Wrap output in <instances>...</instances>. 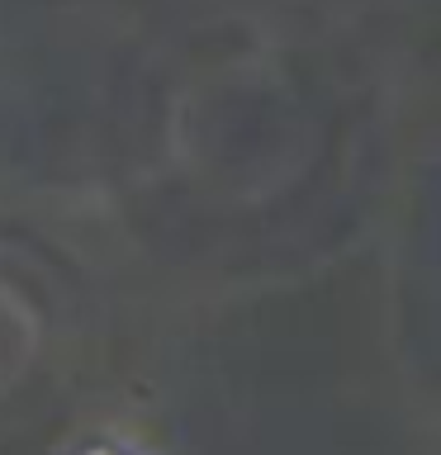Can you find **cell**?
I'll use <instances>...</instances> for the list:
<instances>
[{
    "label": "cell",
    "instance_id": "1",
    "mask_svg": "<svg viewBox=\"0 0 441 455\" xmlns=\"http://www.w3.org/2000/svg\"><path fill=\"white\" fill-rule=\"evenodd\" d=\"M85 455H128V451H109V446H100V451H85Z\"/></svg>",
    "mask_w": 441,
    "mask_h": 455
}]
</instances>
